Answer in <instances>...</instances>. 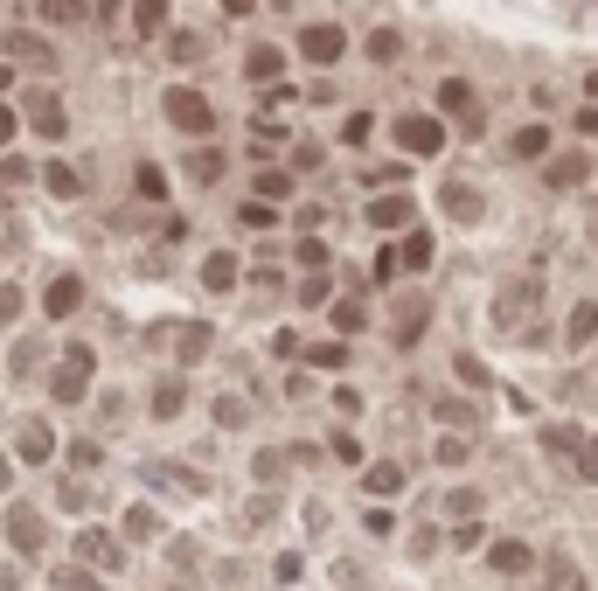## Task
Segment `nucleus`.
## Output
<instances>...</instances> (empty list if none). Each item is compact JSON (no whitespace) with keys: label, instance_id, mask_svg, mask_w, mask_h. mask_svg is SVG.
Wrapping results in <instances>:
<instances>
[{"label":"nucleus","instance_id":"f257e3e1","mask_svg":"<svg viewBox=\"0 0 598 591\" xmlns=\"http://www.w3.org/2000/svg\"><path fill=\"white\" fill-rule=\"evenodd\" d=\"M91 369H98L91 348H70V355L56 362V376H49V397H56V404H77V397L91 390Z\"/></svg>","mask_w":598,"mask_h":591},{"label":"nucleus","instance_id":"f03ea898","mask_svg":"<svg viewBox=\"0 0 598 591\" xmlns=\"http://www.w3.org/2000/svg\"><path fill=\"white\" fill-rule=\"evenodd\" d=\"M397 147H404V153H418V160H432V153L446 147V126H439L432 112H418V119L404 112V119H397Z\"/></svg>","mask_w":598,"mask_h":591},{"label":"nucleus","instance_id":"7ed1b4c3","mask_svg":"<svg viewBox=\"0 0 598 591\" xmlns=\"http://www.w3.org/2000/svg\"><path fill=\"white\" fill-rule=\"evenodd\" d=\"M439 112L459 119L466 133H480V98H473V84H466V77H446V84H439ZM446 119H439V126H446Z\"/></svg>","mask_w":598,"mask_h":591},{"label":"nucleus","instance_id":"20e7f679","mask_svg":"<svg viewBox=\"0 0 598 591\" xmlns=\"http://www.w3.org/2000/svg\"><path fill=\"white\" fill-rule=\"evenodd\" d=\"M21 112H28V126H35L42 140H63V133H70V119H63V105H56V91H21Z\"/></svg>","mask_w":598,"mask_h":591},{"label":"nucleus","instance_id":"39448f33","mask_svg":"<svg viewBox=\"0 0 598 591\" xmlns=\"http://www.w3.org/2000/svg\"><path fill=\"white\" fill-rule=\"evenodd\" d=\"M167 119H174L181 133H209V126H216V112H209L202 91H167Z\"/></svg>","mask_w":598,"mask_h":591},{"label":"nucleus","instance_id":"423d86ee","mask_svg":"<svg viewBox=\"0 0 598 591\" xmlns=\"http://www.w3.org/2000/svg\"><path fill=\"white\" fill-rule=\"evenodd\" d=\"M348 42H341V28L334 21H313V28H299V56H313V63H334Z\"/></svg>","mask_w":598,"mask_h":591},{"label":"nucleus","instance_id":"0eeeda50","mask_svg":"<svg viewBox=\"0 0 598 591\" xmlns=\"http://www.w3.org/2000/svg\"><path fill=\"white\" fill-rule=\"evenodd\" d=\"M77 557L84 564H98V571H119V543H112V529H77Z\"/></svg>","mask_w":598,"mask_h":591},{"label":"nucleus","instance_id":"6e6552de","mask_svg":"<svg viewBox=\"0 0 598 591\" xmlns=\"http://www.w3.org/2000/svg\"><path fill=\"white\" fill-rule=\"evenodd\" d=\"M7 543H14L21 557H35V550H42V515H35V508H7Z\"/></svg>","mask_w":598,"mask_h":591},{"label":"nucleus","instance_id":"1a4fd4ad","mask_svg":"<svg viewBox=\"0 0 598 591\" xmlns=\"http://www.w3.org/2000/svg\"><path fill=\"white\" fill-rule=\"evenodd\" d=\"M42 306H49V320H70V313L84 306V279H70V272H63V279H49Z\"/></svg>","mask_w":598,"mask_h":591},{"label":"nucleus","instance_id":"9d476101","mask_svg":"<svg viewBox=\"0 0 598 591\" xmlns=\"http://www.w3.org/2000/svg\"><path fill=\"white\" fill-rule=\"evenodd\" d=\"M439 202H446L452 223H480V188H473V181H446V195H439Z\"/></svg>","mask_w":598,"mask_h":591},{"label":"nucleus","instance_id":"9b49d317","mask_svg":"<svg viewBox=\"0 0 598 591\" xmlns=\"http://www.w3.org/2000/svg\"><path fill=\"white\" fill-rule=\"evenodd\" d=\"M564 341H571V348H592V341H598V306H592V299H578V306H571Z\"/></svg>","mask_w":598,"mask_h":591},{"label":"nucleus","instance_id":"f8f14e48","mask_svg":"<svg viewBox=\"0 0 598 591\" xmlns=\"http://www.w3.org/2000/svg\"><path fill=\"white\" fill-rule=\"evenodd\" d=\"M369 223H376V230H404V223H411V195H376V202H369Z\"/></svg>","mask_w":598,"mask_h":591},{"label":"nucleus","instance_id":"ddd939ff","mask_svg":"<svg viewBox=\"0 0 598 591\" xmlns=\"http://www.w3.org/2000/svg\"><path fill=\"white\" fill-rule=\"evenodd\" d=\"M147 473H153L160 494H202V473L195 466H147Z\"/></svg>","mask_w":598,"mask_h":591},{"label":"nucleus","instance_id":"4468645a","mask_svg":"<svg viewBox=\"0 0 598 591\" xmlns=\"http://www.w3.org/2000/svg\"><path fill=\"white\" fill-rule=\"evenodd\" d=\"M390 258L411 265V272H425V265H432V230H404V244H397Z\"/></svg>","mask_w":598,"mask_h":591},{"label":"nucleus","instance_id":"2eb2a0df","mask_svg":"<svg viewBox=\"0 0 598 591\" xmlns=\"http://www.w3.org/2000/svg\"><path fill=\"white\" fill-rule=\"evenodd\" d=\"M202 286H209V293H230V286H237V258H230V251H209V265H202Z\"/></svg>","mask_w":598,"mask_h":591},{"label":"nucleus","instance_id":"dca6fc26","mask_svg":"<svg viewBox=\"0 0 598 591\" xmlns=\"http://www.w3.org/2000/svg\"><path fill=\"white\" fill-rule=\"evenodd\" d=\"M0 49H7V56H21V63H35V70H49V63H56V49H49V42H28V35H0Z\"/></svg>","mask_w":598,"mask_h":591},{"label":"nucleus","instance_id":"f3484780","mask_svg":"<svg viewBox=\"0 0 598 591\" xmlns=\"http://www.w3.org/2000/svg\"><path fill=\"white\" fill-rule=\"evenodd\" d=\"M508 153H515V160H543V153H550V126H522V133L508 140Z\"/></svg>","mask_w":598,"mask_h":591},{"label":"nucleus","instance_id":"a211bd4d","mask_svg":"<svg viewBox=\"0 0 598 591\" xmlns=\"http://www.w3.org/2000/svg\"><path fill=\"white\" fill-rule=\"evenodd\" d=\"M585 174H592V160H585V153H564V160H550V188H578Z\"/></svg>","mask_w":598,"mask_h":591},{"label":"nucleus","instance_id":"6ab92c4d","mask_svg":"<svg viewBox=\"0 0 598 591\" xmlns=\"http://www.w3.org/2000/svg\"><path fill=\"white\" fill-rule=\"evenodd\" d=\"M425 327H432V306H425V299H411V306H404V320H397V341L411 348V341H418Z\"/></svg>","mask_w":598,"mask_h":591},{"label":"nucleus","instance_id":"aec40b11","mask_svg":"<svg viewBox=\"0 0 598 591\" xmlns=\"http://www.w3.org/2000/svg\"><path fill=\"white\" fill-rule=\"evenodd\" d=\"M369 56H376V63H397V56H404V35H397V28H376V35H369Z\"/></svg>","mask_w":598,"mask_h":591},{"label":"nucleus","instance_id":"412c9836","mask_svg":"<svg viewBox=\"0 0 598 591\" xmlns=\"http://www.w3.org/2000/svg\"><path fill=\"white\" fill-rule=\"evenodd\" d=\"M362 487H369V494H397V487H404V466H390V459H383V466H369V480H362Z\"/></svg>","mask_w":598,"mask_h":591},{"label":"nucleus","instance_id":"4be33fe9","mask_svg":"<svg viewBox=\"0 0 598 591\" xmlns=\"http://www.w3.org/2000/svg\"><path fill=\"white\" fill-rule=\"evenodd\" d=\"M49 452H56V439L42 425H21V459H49Z\"/></svg>","mask_w":598,"mask_h":591},{"label":"nucleus","instance_id":"5701e85b","mask_svg":"<svg viewBox=\"0 0 598 591\" xmlns=\"http://www.w3.org/2000/svg\"><path fill=\"white\" fill-rule=\"evenodd\" d=\"M244 70H251L258 84H272V77H279V49H251V56H244Z\"/></svg>","mask_w":598,"mask_h":591},{"label":"nucleus","instance_id":"b1692460","mask_svg":"<svg viewBox=\"0 0 598 591\" xmlns=\"http://www.w3.org/2000/svg\"><path fill=\"white\" fill-rule=\"evenodd\" d=\"M334 327H341V334H362V327H369L362 299H341V306H334Z\"/></svg>","mask_w":598,"mask_h":591},{"label":"nucleus","instance_id":"393cba45","mask_svg":"<svg viewBox=\"0 0 598 591\" xmlns=\"http://www.w3.org/2000/svg\"><path fill=\"white\" fill-rule=\"evenodd\" d=\"M181 404H188V390H181V383H174V376H167V383H160V390H153V411H160V418H174V411H181Z\"/></svg>","mask_w":598,"mask_h":591},{"label":"nucleus","instance_id":"a878e982","mask_svg":"<svg viewBox=\"0 0 598 591\" xmlns=\"http://www.w3.org/2000/svg\"><path fill=\"white\" fill-rule=\"evenodd\" d=\"M494 571H529V543H494Z\"/></svg>","mask_w":598,"mask_h":591},{"label":"nucleus","instance_id":"bb28decb","mask_svg":"<svg viewBox=\"0 0 598 591\" xmlns=\"http://www.w3.org/2000/svg\"><path fill=\"white\" fill-rule=\"evenodd\" d=\"M42 181H49V195H77V188H84V181H77V167H63V160H56Z\"/></svg>","mask_w":598,"mask_h":591},{"label":"nucleus","instance_id":"cd10ccee","mask_svg":"<svg viewBox=\"0 0 598 591\" xmlns=\"http://www.w3.org/2000/svg\"><path fill=\"white\" fill-rule=\"evenodd\" d=\"M174 348H181V362H195V355L209 348V327H181V334H174Z\"/></svg>","mask_w":598,"mask_h":591},{"label":"nucleus","instance_id":"c85d7f7f","mask_svg":"<svg viewBox=\"0 0 598 591\" xmlns=\"http://www.w3.org/2000/svg\"><path fill=\"white\" fill-rule=\"evenodd\" d=\"M369 133H376V119H369V112H348V126H341V140H348V147H362Z\"/></svg>","mask_w":598,"mask_h":591},{"label":"nucleus","instance_id":"c756f323","mask_svg":"<svg viewBox=\"0 0 598 591\" xmlns=\"http://www.w3.org/2000/svg\"><path fill=\"white\" fill-rule=\"evenodd\" d=\"M452 369H459V383H466V390H487V362H473V355H459Z\"/></svg>","mask_w":598,"mask_h":591},{"label":"nucleus","instance_id":"7c9ffc66","mask_svg":"<svg viewBox=\"0 0 598 591\" xmlns=\"http://www.w3.org/2000/svg\"><path fill=\"white\" fill-rule=\"evenodd\" d=\"M299 265L320 279V272H327V244H313V237H306V244H299Z\"/></svg>","mask_w":598,"mask_h":591},{"label":"nucleus","instance_id":"2f4dec72","mask_svg":"<svg viewBox=\"0 0 598 591\" xmlns=\"http://www.w3.org/2000/svg\"><path fill=\"white\" fill-rule=\"evenodd\" d=\"M571 459H578V473H585V480H598V439H578Z\"/></svg>","mask_w":598,"mask_h":591},{"label":"nucleus","instance_id":"473e14b6","mask_svg":"<svg viewBox=\"0 0 598 591\" xmlns=\"http://www.w3.org/2000/svg\"><path fill=\"white\" fill-rule=\"evenodd\" d=\"M21 320V286H0V327Z\"/></svg>","mask_w":598,"mask_h":591},{"label":"nucleus","instance_id":"72a5a7b5","mask_svg":"<svg viewBox=\"0 0 598 591\" xmlns=\"http://www.w3.org/2000/svg\"><path fill=\"white\" fill-rule=\"evenodd\" d=\"M126 536H153V508H126Z\"/></svg>","mask_w":598,"mask_h":591},{"label":"nucleus","instance_id":"f704fd0d","mask_svg":"<svg viewBox=\"0 0 598 591\" xmlns=\"http://www.w3.org/2000/svg\"><path fill=\"white\" fill-rule=\"evenodd\" d=\"M140 195H147V202H160V195H167V181H160V167H140Z\"/></svg>","mask_w":598,"mask_h":591},{"label":"nucleus","instance_id":"c9c22d12","mask_svg":"<svg viewBox=\"0 0 598 591\" xmlns=\"http://www.w3.org/2000/svg\"><path fill=\"white\" fill-rule=\"evenodd\" d=\"M56 591H98V585H91V571H56Z\"/></svg>","mask_w":598,"mask_h":591},{"label":"nucleus","instance_id":"e433bc0d","mask_svg":"<svg viewBox=\"0 0 598 591\" xmlns=\"http://www.w3.org/2000/svg\"><path fill=\"white\" fill-rule=\"evenodd\" d=\"M439 459H446V466H459V459H466V439H459V432H446V439H439Z\"/></svg>","mask_w":598,"mask_h":591},{"label":"nucleus","instance_id":"4c0bfd02","mask_svg":"<svg viewBox=\"0 0 598 591\" xmlns=\"http://www.w3.org/2000/svg\"><path fill=\"white\" fill-rule=\"evenodd\" d=\"M7 140H14V112H0V147H7Z\"/></svg>","mask_w":598,"mask_h":591},{"label":"nucleus","instance_id":"58836bf2","mask_svg":"<svg viewBox=\"0 0 598 591\" xmlns=\"http://www.w3.org/2000/svg\"><path fill=\"white\" fill-rule=\"evenodd\" d=\"M585 98H592V105H598V70H592V77H585Z\"/></svg>","mask_w":598,"mask_h":591},{"label":"nucleus","instance_id":"ea45409f","mask_svg":"<svg viewBox=\"0 0 598 591\" xmlns=\"http://www.w3.org/2000/svg\"><path fill=\"white\" fill-rule=\"evenodd\" d=\"M7 84H14V77H7V70H0V91H7Z\"/></svg>","mask_w":598,"mask_h":591}]
</instances>
